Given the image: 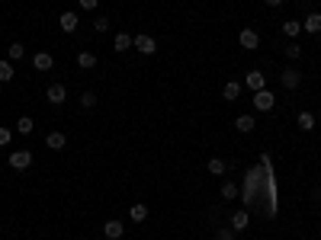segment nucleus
<instances>
[{
    "instance_id": "1",
    "label": "nucleus",
    "mask_w": 321,
    "mask_h": 240,
    "mask_svg": "<svg viewBox=\"0 0 321 240\" xmlns=\"http://www.w3.org/2000/svg\"><path fill=\"white\" fill-rule=\"evenodd\" d=\"M273 106H276V96L270 93V90H257V93H254V109H260V112H270Z\"/></svg>"
},
{
    "instance_id": "2",
    "label": "nucleus",
    "mask_w": 321,
    "mask_h": 240,
    "mask_svg": "<svg viewBox=\"0 0 321 240\" xmlns=\"http://www.w3.org/2000/svg\"><path fill=\"white\" fill-rule=\"evenodd\" d=\"M132 45H135L142 55H154V52H157V42H154L151 35H135V42H132Z\"/></svg>"
},
{
    "instance_id": "3",
    "label": "nucleus",
    "mask_w": 321,
    "mask_h": 240,
    "mask_svg": "<svg viewBox=\"0 0 321 240\" xmlns=\"http://www.w3.org/2000/svg\"><path fill=\"white\" fill-rule=\"evenodd\" d=\"M29 164H33V154H29V151H13V154H10V167H13V170H26Z\"/></svg>"
},
{
    "instance_id": "4",
    "label": "nucleus",
    "mask_w": 321,
    "mask_h": 240,
    "mask_svg": "<svg viewBox=\"0 0 321 240\" xmlns=\"http://www.w3.org/2000/svg\"><path fill=\"white\" fill-rule=\"evenodd\" d=\"M238 45H241V48H247V52H254V48L260 45V38H257L254 29H244V32L238 35Z\"/></svg>"
},
{
    "instance_id": "5",
    "label": "nucleus",
    "mask_w": 321,
    "mask_h": 240,
    "mask_svg": "<svg viewBox=\"0 0 321 240\" xmlns=\"http://www.w3.org/2000/svg\"><path fill=\"white\" fill-rule=\"evenodd\" d=\"M48 103H52V106H61L65 103V99H68V90L61 87V84H52V87H48Z\"/></svg>"
},
{
    "instance_id": "6",
    "label": "nucleus",
    "mask_w": 321,
    "mask_h": 240,
    "mask_svg": "<svg viewBox=\"0 0 321 240\" xmlns=\"http://www.w3.org/2000/svg\"><path fill=\"white\" fill-rule=\"evenodd\" d=\"M244 84H247V87H250V90H254V93H257V90H267V77H264V71H250Z\"/></svg>"
},
{
    "instance_id": "7",
    "label": "nucleus",
    "mask_w": 321,
    "mask_h": 240,
    "mask_svg": "<svg viewBox=\"0 0 321 240\" xmlns=\"http://www.w3.org/2000/svg\"><path fill=\"white\" fill-rule=\"evenodd\" d=\"M103 234H106V240H119L125 234V227H122V221H106L103 224Z\"/></svg>"
},
{
    "instance_id": "8",
    "label": "nucleus",
    "mask_w": 321,
    "mask_h": 240,
    "mask_svg": "<svg viewBox=\"0 0 321 240\" xmlns=\"http://www.w3.org/2000/svg\"><path fill=\"white\" fill-rule=\"evenodd\" d=\"M52 55H48V52H39V55H33V67H36V71H52Z\"/></svg>"
},
{
    "instance_id": "9",
    "label": "nucleus",
    "mask_w": 321,
    "mask_h": 240,
    "mask_svg": "<svg viewBox=\"0 0 321 240\" xmlns=\"http://www.w3.org/2000/svg\"><path fill=\"white\" fill-rule=\"evenodd\" d=\"M279 80H283L286 90H296L299 84H302V74H299V71H283V74H279Z\"/></svg>"
},
{
    "instance_id": "10",
    "label": "nucleus",
    "mask_w": 321,
    "mask_h": 240,
    "mask_svg": "<svg viewBox=\"0 0 321 240\" xmlns=\"http://www.w3.org/2000/svg\"><path fill=\"white\" fill-rule=\"evenodd\" d=\"M58 26H61V32H74L77 29V13H61L58 16Z\"/></svg>"
},
{
    "instance_id": "11",
    "label": "nucleus",
    "mask_w": 321,
    "mask_h": 240,
    "mask_svg": "<svg viewBox=\"0 0 321 240\" xmlns=\"http://www.w3.org/2000/svg\"><path fill=\"white\" fill-rule=\"evenodd\" d=\"M132 42H135V38L129 35V32H119V35L113 38V48H116V52H129V48H132Z\"/></svg>"
},
{
    "instance_id": "12",
    "label": "nucleus",
    "mask_w": 321,
    "mask_h": 240,
    "mask_svg": "<svg viewBox=\"0 0 321 240\" xmlns=\"http://www.w3.org/2000/svg\"><path fill=\"white\" fill-rule=\"evenodd\" d=\"M45 144H48V147H52V151H61V147L68 144V138H65L61 132H52V135H48V138H45Z\"/></svg>"
},
{
    "instance_id": "13",
    "label": "nucleus",
    "mask_w": 321,
    "mask_h": 240,
    "mask_svg": "<svg viewBox=\"0 0 321 240\" xmlns=\"http://www.w3.org/2000/svg\"><path fill=\"white\" fill-rule=\"evenodd\" d=\"M247 221H250L247 212H235L232 215V231H247Z\"/></svg>"
},
{
    "instance_id": "14",
    "label": "nucleus",
    "mask_w": 321,
    "mask_h": 240,
    "mask_svg": "<svg viewBox=\"0 0 321 240\" xmlns=\"http://www.w3.org/2000/svg\"><path fill=\"white\" fill-rule=\"evenodd\" d=\"M302 29H305V32H321V13H312V16H308L305 19V23H302Z\"/></svg>"
},
{
    "instance_id": "15",
    "label": "nucleus",
    "mask_w": 321,
    "mask_h": 240,
    "mask_svg": "<svg viewBox=\"0 0 321 240\" xmlns=\"http://www.w3.org/2000/svg\"><path fill=\"white\" fill-rule=\"evenodd\" d=\"M129 218H132V221H145V218H148V205L135 202L132 208H129Z\"/></svg>"
},
{
    "instance_id": "16",
    "label": "nucleus",
    "mask_w": 321,
    "mask_h": 240,
    "mask_svg": "<svg viewBox=\"0 0 321 240\" xmlns=\"http://www.w3.org/2000/svg\"><path fill=\"white\" fill-rule=\"evenodd\" d=\"M235 125H238V132H254V115H238L235 118Z\"/></svg>"
},
{
    "instance_id": "17",
    "label": "nucleus",
    "mask_w": 321,
    "mask_h": 240,
    "mask_svg": "<svg viewBox=\"0 0 321 240\" xmlns=\"http://www.w3.org/2000/svg\"><path fill=\"white\" fill-rule=\"evenodd\" d=\"M296 122H299V128H302V132H312V128H315V115H312V112H299Z\"/></svg>"
},
{
    "instance_id": "18",
    "label": "nucleus",
    "mask_w": 321,
    "mask_h": 240,
    "mask_svg": "<svg viewBox=\"0 0 321 240\" xmlns=\"http://www.w3.org/2000/svg\"><path fill=\"white\" fill-rule=\"evenodd\" d=\"M299 32H302V23H296V19H286V23H283V35L293 38V35H299Z\"/></svg>"
},
{
    "instance_id": "19",
    "label": "nucleus",
    "mask_w": 321,
    "mask_h": 240,
    "mask_svg": "<svg viewBox=\"0 0 321 240\" xmlns=\"http://www.w3.org/2000/svg\"><path fill=\"white\" fill-rule=\"evenodd\" d=\"M77 64H80V67H97V55H93V52H80V55H77Z\"/></svg>"
},
{
    "instance_id": "20",
    "label": "nucleus",
    "mask_w": 321,
    "mask_h": 240,
    "mask_svg": "<svg viewBox=\"0 0 321 240\" xmlns=\"http://www.w3.org/2000/svg\"><path fill=\"white\" fill-rule=\"evenodd\" d=\"M33 125H36V122H33V118H29V115L16 118V132H19V135H29V132H33Z\"/></svg>"
},
{
    "instance_id": "21",
    "label": "nucleus",
    "mask_w": 321,
    "mask_h": 240,
    "mask_svg": "<svg viewBox=\"0 0 321 240\" xmlns=\"http://www.w3.org/2000/svg\"><path fill=\"white\" fill-rule=\"evenodd\" d=\"M225 160H218V157H212V160H209V173H212V176H222L225 173Z\"/></svg>"
},
{
    "instance_id": "22",
    "label": "nucleus",
    "mask_w": 321,
    "mask_h": 240,
    "mask_svg": "<svg viewBox=\"0 0 321 240\" xmlns=\"http://www.w3.org/2000/svg\"><path fill=\"white\" fill-rule=\"evenodd\" d=\"M238 93H241V87L235 84V80H232V84H225V90H222L225 99H238Z\"/></svg>"
},
{
    "instance_id": "23",
    "label": "nucleus",
    "mask_w": 321,
    "mask_h": 240,
    "mask_svg": "<svg viewBox=\"0 0 321 240\" xmlns=\"http://www.w3.org/2000/svg\"><path fill=\"white\" fill-rule=\"evenodd\" d=\"M0 80H7V84L13 80V64L10 61H0Z\"/></svg>"
},
{
    "instance_id": "24",
    "label": "nucleus",
    "mask_w": 321,
    "mask_h": 240,
    "mask_svg": "<svg viewBox=\"0 0 321 240\" xmlns=\"http://www.w3.org/2000/svg\"><path fill=\"white\" fill-rule=\"evenodd\" d=\"M23 55H26V48L19 45V42H13V45H10V58H13V61H19Z\"/></svg>"
},
{
    "instance_id": "25",
    "label": "nucleus",
    "mask_w": 321,
    "mask_h": 240,
    "mask_svg": "<svg viewBox=\"0 0 321 240\" xmlns=\"http://www.w3.org/2000/svg\"><path fill=\"white\" fill-rule=\"evenodd\" d=\"M235 195H238V186L235 183H225L222 186V198H235Z\"/></svg>"
},
{
    "instance_id": "26",
    "label": "nucleus",
    "mask_w": 321,
    "mask_h": 240,
    "mask_svg": "<svg viewBox=\"0 0 321 240\" xmlns=\"http://www.w3.org/2000/svg\"><path fill=\"white\" fill-rule=\"evenodd\" d=\"M80 106H84V109H93V106H97V96H93V93H84V96H80Z\"/></svg>"
},
{
    "instance_id": "27",
    "label": "nucleus",
    "mask_w": 321,
    "mask_h": 240,
    "mask_svg": "<svg viewBox=\"0 0 321 240\" xmlns=\"http://www.w3.org/2000/svg\"><path fill=\"white\" fill-rule=\"evenodd\" d=\"M10 138H13V132H10V128H0V147H7Z\"/></svg>"
},
{
    "instance_id": "28",
    "label": "nucleus",
    "mask_w": 321,
    "mask_h": 240,
    "mask_svg": "<svg viewBox=\"0 0 321 240\" xmlns=\"http://www.w3.org/2000/svg\"><path fill=\"white\" fill-rule=\"evenodd\" d=\"M93 29H97V32H106V29H109V19H103V16L93 19Z\"/></svg>"
},
{
    "instance_id": "29",
    "label": "nucleus",
    "mask_w": 321,
    "mask_h": 240,
    "mask_svg": "<svg viewBox=\"0 0 321 240\" xmlns=\"http://www.w3.org/2000/svg\"><path fill=\"white\" fill-rule=\"evenodd\" d=\"M215 240H235V231H232V227H225V231L215 234Z\"/></svg>"
},
{
    "instance_id": "30",
    "label": "nucleus",
    "mask_w": 321,
    "mask_h": 240,
    "mask_svg": "<svg viewBox=\"0 0 321 240\" xmlns=\"http://www.w3.org/2000/svg\"><path fill=\"white\" fill-rule=\"evenodd\" d=\"M286 55H289V58H293V61H296V58L302 55V48H299V45H286Z\"/></svg>"
},
{
    "instance_id": "31",
    "label": "nucleus",
    "mask_w": 321,
    "mask_h": 240,
    "mask_svg": "<svg viewBox=\"0 0 321 240\" xmlns=\"http://www.w3.org/2000/svg\"><path fill=\"white\" fill-rule=\"evenodd\" d=\"M97 4H100V0H80V7H84V10H97Z\"/></svg>"
},
{
    "instance_id": "32",
    "label": "nucleus",
    "mask_w": 321,
    "mask_h": 240,
    "mask_svg": "<svg viewBox=\"0 0 321 240\" xmlns=\"http://www.w3.org/2000/svg\"><path fill=\"white\" fill-rule=\"evenodd\" d=\"M264 4H270V7H279V4H283V0H264Z\"/></svg>"
}]
</instances>
